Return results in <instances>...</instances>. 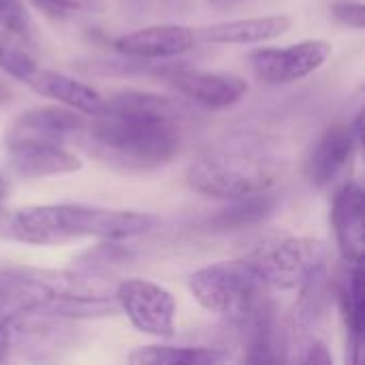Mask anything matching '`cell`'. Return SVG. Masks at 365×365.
Wrapping results in <instances>:
<instances>
[{"label": "cell", "mask_w": 365, "mask_h": 365, "mask_svg": "<svg viewBox=\"0 0 365 365\" xmlns=\"http://www.w3.org/2000/svg\"><path fill=\"white\" fill-rule=\"evenodd\" d=\"M118 312L105 280L75 269H41L30 265L0 267V327L21 317H53L64 321L105 319Z\"/></svg>", "instance_id": "1"}, {"label": "cell", "mask_w": 365, "mask_h": 365, "mask_svg": "<svg viewBox=\"0 0 365 365\" xmlns=\"http://www.w3.org/2000/svg\"><path fill=\"white\" fill-rule=\"evenodd\" d=\"M158 225L154 214L109 210L81 203H49L21 207L9 216L0 235L30 246H60L75 240H133Z\"/></svg>", "instance_id": "2"}, {"label": "cell", "mask_w": 365, "mask_h": 365, "mask_svg": "<svg viewBox=\"0 0 365 365\" xmlns=\"http://www.w3.org/2000/svg\"><path fill=\"white\" fill-rule=\"evenodd\" d=\"M180 122L103 113L77 137V145L120 171H154L180 152Z\"/></svg>", "instance_id": "3"}, {"label": "cell", "mask_w": 365, "mask_h": 365, "mask_svg": "<svg viewBox=\"0 0 365 365\" xmlns=\"http://www.w3.org/2000/svg\"><path fill=\"white\" fill-rule=\"evenodd\" d=\"M186 180L192 190L205 197L235 201L267 192L276 182V173L259 148L231 143L199 156L188 167Z\"/></svg>", "instance_id": "4"}, {"label": "cell", "mask_w": 365, "mask_h": 365, "mask_svg": "<svg viewBox=\"0 0 365 365\" xmlns=\"http://www.w3.org/2000/svg\"><path fill=\"white\" fill-rule=\"evenodd\" d=\"M327 255V246L319 240L276 233L259 242L244 261L269 291H291L325 267Z\"/></svg>", "instance_id": "5"}, {"label": "cell", "mask_w": 365, "mask_h": 365, "mask_svg": "<svg viewBox=\"0 0 365 365\" xmlns=\"http://www.w3.org/2000/svg\"><path fill=\"white\" fill-rule=\"evenodd\" d=\"M188 289L201 308L227 319L231 325L269 293L244 259L218 261L197 269L188 278Z\"/></svg>", "instance_id": "6"}, {"label": "cell", "mask_w": 365, "mask_h": 365, "mask_svg": "<svg viewBox=\"0 0 365 365\" xmlns=\"http://www.w3.org/2000/svg\"><path fill=\"white\" fill-rule=\"evenodd\" d=\"M113 297L118 310L124 312L141 334L156 338L173 336L178 304L165 287L145 278H126L113 289Z\"/></svg>", "instance_id": "7"}, {"label": "cell", "mask_w": 365, "mask_h": 365, "mask_svg": "<svg viewBox=\"0 0 365 365\" xmlns=\"http://www.w3.org/2000/svg\"><path fill=\"white\" fill-rule=\"evenodd\" d=\"M331 56V45L321 38L302 41L289 47H261L250 58L252 73L265 83H293L317 73Z\"/></svg>", "instance_id": "8"}, {"label": "cell", "mask_w": 365, "mask_h": 365, "mask_svg": "<svg viewBox=\"0 0 365 365\" xmlns=\"http://www.w3.org/2000/svg\"><path fill=\"white\" fill-rule=\"evenodd\" d=\"M34 21L21 0H0V71L28 81L38 71Z\"/></svg>", "instance_id": "9"}, {"label": "cell", "mask_w": 365, "mask_h": 365, "mask_svg": "<svg viewBox=\"0 0 365 365\" xmlns=\"http://www.w3.org/2000/svg\"><path fill=\"white\" fill-rule=\"evenodd\" d=\"M160 75L175 92L188 98L192 105L214 111L237 105L248 92L246 79L225 71L178 66V68H165L160 71Z\"/></svg>", "instance_id": "10"}, {"label": "cell", "mask_w": 365, "mask_h": 365, "mask_svg": "<svg viewBox=\"0 0 365 365\" xmlns=\"http://www.w3.org/2000/svg\"><path fill=\"white\" fill-rule=\"evenodd\" d=\"M199 32L182 24L145 26L115 38L113 47L120 56L133 60H160L184 56L199 45Z\"/></svg>", "instance_id": "11"}, {"label": "cell", "mask_w": 365, "mask_h": 365, "mask_svg": "<svg viewBox=\"0 0 365 365\" xmlns=\"http://www.w3.org/2000/svg\"><path fill=\"white\" fill-rule=\"evenodd\" d=\"M6 158L11 169L21 178H51L75 173L81 169V160L64 145L38 139H4Z\"/></svg>", "instance_id": "12"}, {"label": "cell", "mask_w": 365, "mask_h": 365, "mask_svg": "<svg viewBox=\"0 0 365 365\" xmlns=\"http://www.w3.org/2000/svg\"><path fill=\"white\" fill-rule=\"evenodd\" d=\"M361 143V137L353 130L351 124H334L329 126L310 148L304 173L310 186L325 188L329 186L338 173L346 167V163L353 158L357 145Z\"/></svg>", "instance_id": "13"}, {"label": "cell", "mask_w": 365, "mask_h": 365, "mask_svg": "<svg viewBox=\"0 0 365 365\" xmlns=\"http://www.w3.org/2000/svg\"><path fill=\"white\" fill-rule=\"evenodd\" d=\"M242 340V361L246 364H276L280 355V334L276 304L269 293L259 299L242 319L233 323Z\"/></svg>", "instance_id": "14"}, {"label": "cell", "mask_w": 365, "mask_h": 365, "mask_svg": "<svg viewBox=\"0 0 365 365\" xmlns=\"http://www.w3.org/2000/svg\"><path fill=\"white\" fill-rule=\"evenodd\" d=\"M331 225L344 261H364L365 197L357 182H346L334 197Z\"/></svg>", "instance_id": "15"}, {"label": "cell", "mask_w": 365, "mask_h": 365, "mask_svg": "<svg viewBox=\"0 0 365 365\" xmlns=\"http://www.w3.org/2000/svg\"><path fill=\"white\" fill-rule=\"evenodd\" d=\"M86 126L88 120L79 111L43 107L21 113L6 130L4 139H38L66 145L68 141H77Z\"/></svg>", "instance_id": "16"}, {"label": "cell", "mask_w": 365, "mask_h": 365, "mask_svg": "<svg viewBox=\"0 0 365 365\" xmlns=\"http://www.w3.org/2000/svg\"><path fill=\"white\" fill-rule=\"evenodd\" d=\"M293 28V19L282 13L242 17L222 24L205 26L199 32V41L214 45H257L284 36Z\"/></svg>", "instance_id": "17"}, {"label": "cell", "mask_w": 365, "mask_h": 365, "mask_svg": "<svg viewBox=\"0 0 365 365\" xmlns=\"http://www.w3.org/2000/svg\"><path fill=\"white\" fill-rule=\"evenodd\" d=\"M26 83L36 94H41L45 98H51V101H56V103L73 109V111H79L83 115L101 118L105 113L107 98L101 92H96L92 86H88V83L71 77V75L38 68Z\"/></svg>", "instance_id": "18"}, {"label": "cell", "mask_w": 365, "mask_h": 365, "mask_svg": "<svg viewBox=\"0 0 365 365\" xmlns=\"http://www.w3.org/2000/svg\"><path fill=\"white\" fill-rule=\"evenodd\" d=\"M346 267L336 282L338 306L349 334V359L359 364L364 357V265L344 261Z\"/></svg>", "instance_id": "19"}, {"label": "cell", "mask_w": 365, "mask_h": 365, "mask_svg": "<svg viewBox=\"0 0 365 365\" xmlns=\"http://www.w3.org/2000/svg\"><path fill=\"white\" fill-rule=\"evenodd\" d=\"M105 113L182 122L186 109L178 101H173V98H169L165 94L139 92V90H124V92H118L111 98H107Z\"/></svg>", "instance_id": "20"}, {"label": "cell", "mask_w": 365, "mask_h": 365, "mask_svg": "<svg viewBox=\"0 0 365 365\" xmlns=\"http://www.w3.org/2000/svg\"><path fill=\"white\" fill-rule=\"evenodd\" d=\"M135 261V252L124 246L120 240H101L96 246L83 250L73 259V267L77 274L96 280H111L115 274L126 269Z\"/></svg>", "instance_id": "21"}, {"label": "cell", "mask_w": 365, "mask_h": 365, "mask_svg": "<svg viewBox=\"0 0 365 365\" xmlns=\"http://www.w3.org/2000/svg\"><path fill=\"white\" fill-rule=\"evenodd\" d=\"M231 355L220 346H141L128 355V364L137 365H214Z\"/></svg>", "instance_id": "22"}, {"label": "cell", "mask_w": 365, "mask_h": 365, "mask_svg": "<svg viewBox=\"0 0 365 365\" xmlns=\"http://www.w3.org/2000/svg\"><path fill=\"white\" fill-rule=\"evenodd\" d=\"M274 207H276V197L269 190L259 192L252 197L231 201L229 207L218 210L214 216H210L203 222V227L207 231H237L267 218L274 212Z\"/></svg>", "instance_id": "23"}, {"label": "cell", "mask_w": 365, "mask_h": 365, "mask_svg": "<svg viewBox=\"0 0 365 365\" xmlns=\"http://www.w3.org/2000/svg\"><path fill=\"white\" fill-rule=\"evenodd\" d=\"M38 11L53 19H71L105 13V0H30Z\"/></svg>", "instance_id": "24"}, {"label": "cell", "mask_w": 365, "mask_h": 365, "mask_svg": "<svg viewBox=\"0 0 365 365\" xmlns=\"http://www.w3.org/2000/svg\"><path fill=\"white\" fill-rule=\"evenodd\" d=\"M331 13H334L336 21H340L342 26L364 30L365 11L361 0H336L331 4Z\"/></svg>", "instance_id": "25"}, {"label": "cell", "mask_w": 365, "mask_h": 365, "mask_svg": "<svg viewBox=\"0 0 365 365\" xmlns=\"http://www.w3.org/2000/svg\"><path fill=\"white\" fill-rule=\"evenodd\" d=\"M297 361L306 365H331L334 359H331V353L327 349V344L319 338H312L297 355Z\"/></svg>", "instance_id": "26"}, {"label": "cell", "mask_w": 365, "mask_h": 365, "mask_svg": "<svg viewBox=\"0 0 365 365\" xmlns=\"http://www.w3.org/2000/svg\"><path fill=\"white\" fill-rule=\"evenodd\" d=\"M118 2H120V9L124 11V15H128L133 19L148 15V11L154 4V0H118Z\"/></svg>", "instance_id": "27"}, {"label": "cell", "mask_w": 365, "mask_h": 365, "mask_svg": "<svg viewBox=\"0 0 365 365\" xmlns=\"http://www.w3.org/2000/svg\"><path fill=\"white\" fill-rule=\"evenodd\" d=\"M160 2L167 6V11L178 13V15H184L195 6V0H160Z\"/></svg>", "instance_id": "28"}, {"label": "cell", "mask_w": 365, "mask_h": 365, "mask_svg": "<svg viewBox=\"0 0 365 365\" xmlns=\"http://www.w3.org/2000/svg\"><path fill=\"white\" fill-rule=\"evenodd\" d=\"M13 101V90H11V86L0 77V107H4L6 103H11Z\"/></svg>", "instance_id": "29"}, {"label": "cell", "mask_w": 365, "mask_h": 365, "mask_svg": "<svg viewBox=\"0 0 365 365\" xmlns=\"http://www.w3.org/2000/svg\"><path fill=\"white\" fill-rule=\"evenodd\" d=\"M233 2H237V0H210V4L216 6V9H227V6H231Z\"/></svg>", "instance_id": "30"}, {"label": "cell", "mask_w": 365, "mask_h": 365, "mask_svg": "<svg viewBox=\"0 0 365 365\" xmlns=\"http://www.w3.org/2000/svg\"><path fill=\"white\" fill-rule=\"evenodd\" d=\"M6 199V180L0 175V210H2V203Z\"/></svg>", "instance_id": "31"}]
</instances>
